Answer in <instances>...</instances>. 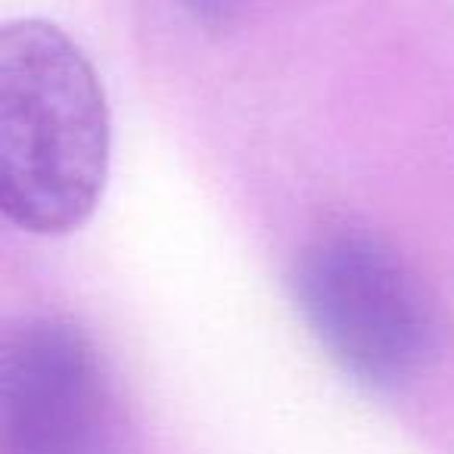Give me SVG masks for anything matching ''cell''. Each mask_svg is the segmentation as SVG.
I'll use <instances>...</instances> for the list:
<instances>
[{"label":"cell","mask_w":454,"mask_h":454,"mask_svg":"<svg viewBox=\"0 0 454 454\" xmlns=\"http://www.w3.org/2000/svg\"><path fill=\"white\" fill-rule=\"evenodd\" d=\"M109 106L82 47L59 26L0 28V208L26 234L88 224L109 177Z\"/></svg>","instance_id":"cell-1"},{"label":"cell","mask_w":454,"mask_h":454,"mask_svg":"<svg viewBox=\"0 0 454 454\" xmlns=\"http://www.w3.org/2000/svg\"><path fill=\"white\" fill-rule=\"evenodd\" d=\"M0 451L125 454V411L78 324L32 317L0 348Z\"/></svg>","instance_id":"cell-3"},{"label":"cell","mask_w":454,"mask_h":454,"mask_svg":"<svg viewBox=\"0 0 454 454\" xmlns=\"http://www.w3.org/2000/svg\"><path fill=\"white\" fill-rule=\"evenodd\" d=\"M302 317L327 355L377 392L414 383L435 346L433 305L408 262L361 227L309 243L293 274Z\"/></svg>","instance_id":"cell-2"}]
</instances>
